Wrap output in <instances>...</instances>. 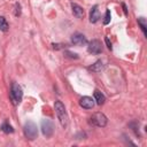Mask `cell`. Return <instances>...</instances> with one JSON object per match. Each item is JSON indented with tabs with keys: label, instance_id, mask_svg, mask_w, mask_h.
I'll use <instances>...</instances> for the list:
<instances>
[{
	"label": "cell",
	"instance_id": "cell-11",
	"mask_svg": "<svg viewBox=\"0 0 147 147\" xmlns=\"http://www.w3.org/2000/svg\"><path fill=\"white\" fill-rule=\"evenodd\" d=\"M103 69H105V64H103V62L101 60H98L95 63H93L91 67H88V70H91L93 72H100Z\"/></svg>",
	"mask_w": 147,
	"mask_h": 147
},
{
	"label": "cell",
	"instance_id": "cell-5",
	"mask_svg": "<svg viewBox=\"0 0 147 147\" xmlns=\"http://www.w3.org/2000/svg\"><path fill=\"white\" fill-rule=\"evenodd\" d=\"M87 52L91 54H100L102 53V44L98 39H93L90 42H87Z\"/></svg>",
	"mask_w": 147,
	"mask_h": 147
},
{
	"label": "cell",
	"instance_id": "cell-15",
	"mask_svg": "<svg viewBox=\"0 0 147 147\" xmlns=\"http://www.w3.org/2000/svg\"><path fill=\"white\" fill-rule=\"evenodd\" d=\"M1 131L2 132H5V133H13L14 132V129H13V126L8 123V122H5L2 125H1Z\"/></svg>",
	"mask_w": 147,
	"mask_h": 147
},
{
	"label": "cell",
	"instance_id": "cell-4",
	"mask_svg": "<svg viewBox=\"0 0 147 147\" xmlns=\"http://www.w3.org/2000/svg\"><path fill=\"white\" fill-rule=\"evenodd\" d=\"M90 123L98 127H103L107 125V117L102 113H94L90 117Z\"/></svg>",
	"mask_w": 147,
	"mask_h": 147
},
{
	"label": "cell",
	"instance_id": "cell-3",
	"mask_svg": "<svg viewBox=\"0 0 147 147\" xmlns=\"http://www.w3.org/2000/svg\"><path fill=\"white\" fill-rule=\"evenodd\" d=\"M23 130H24L25 137L29 140H34L37 138V136H38V127H37V125L32 121L25 122V124L23 126Z\"/></svg>",
	"mask_w": 147,
	"mask_h": 147
},
{
	"label": "cell",
	"instance_id": "cell-19",
	"mask_svg": "<svg viewBox=\"0 0 147 147\" xmlns=\"http://www.w3.org/2000/svg\"><path fill=\"white\" fill-rule=\"evenodd\" d=\"M21 5L17 2V3H15V11H14V15L16 16V17H18L20 15H21Z\"/></svg>",
	"mask_w": 147,
	"mask_h": 147
},
{
	"label": "cell",
	"instance_id": "cell-8",
	"mask_svg": "<svg viewBox=\"0 0 147 147\" xmlns=\"http://www.w3.org/2000/svg\"><path fill=\"white\" fill-rule=\"evenodd\" d=\"M94 99H92L91 96H83L79 100V106L84 109H92L94 107Z\"/></svg>",
	"mask_w": 147,
	"mask_h": 147
},
{
	"label": "cell",
	"instance_id": "cell-18",
	"mask_svg": "<svg viewBox=\"0 0 147 147\" xmlns=\"http://www.w3.org/2000/svg\"><path fill=\"white\" fill-rule=\"evenodd\" d=\"M110 17H111V16H110V10L107 9V10H106V15H105V20H103V24H105V25H107V24L110 22Z\"/></svg>",
	"mask_w": 147,
	"mask_h": 147
},
{
	"label": "cell",
	"instance_id": "cell-1",
	"mask_svg": "<svg viewBox=\"0 0 147 147\" xmlns=\"http://www.w3.org/2000/svg\"><path fill=\"white\" fill-rule=\"evenodd\" d=\"M54 109H55V113H56V116H57V119H59L61 126L63 129H65L68 126V124H69V117H68L65 107L62 103V101L56 100L54 102Z\"/></svg>",
	"mask_w": 147,
	"mask_h": 147
},
{
	"label": "cell",
	"instance_id": "cell-6",
	"mask_svg": "<svg viewBox=\"0 0 147 147\" xmlns=\"http://www.w3.org/2000/svg\"><path fill=\"white\" fill-rule=\"evenodd\" d=\"M41 132L46 138H49L54 132V124L49 119H42L41 122Z\"/></svg>",
	"mask_w": 147,
	"mask_h": 147
},
{
	"label": "cell",
	"instance_id": "cell-7",
	"mask_svg": "<svg viewBox=\"0 0 147 147\" xmlns=\"http://www.w3.org/2000/svg\"><path fill=\"white\" fill-rule=\"evenodd\" d=\"M71 44L75 46H85L87 44L86 37L80 32H75L71 36Z\"/></svg>",
	"mask_w": 147,
	"mask_h": 147
},
{
	"label": "cell",
	"instance_id": "cell-14",
	"mask_svg": "<svg viewBox=\"0 0 147 147\" xmlns=\"http://www.w3.org/2000/svg\"><path fill=\"white\" fill-rule=\"evenodd\" d=\"M9 29V24L7 22V20L3 16H0V30L2 32H7Z\"/></svg>",
	"mask_w": 147,
	"mask_h": 147
},
{
	"label": "cell",
	"instance_id": "cell-10",
	"mask_svg": "<svg viewBox=\"0 0 147 147\" xmlns=\"http://www.w3.org/2000/svg\"><path fill=\"white\" fill-rule=\"evenodd\" d=\"M71 9H72V14L77 17V18H83L84 17V9L83 7H80L77 3H71Z\"/></svg>",
	"mask_w": 147,
	"mask_h": 147
},
{
	"label": "cell",
	"instance_id": "cell-16",
	"mask_svg": "<svg viewBox=\"0 0 147 147\" xmlns=\"http://www.w3.org/2000/svg\"><path fill=\"white\" fill-rule=\"evenodd\" d=\"M64 55L69 59H78V54L77 53H74V52H70V51H64Z\"/></svg>",
	"mask_w": 147,
	"mask_h": 147
},
{
	"label": "cell",
	"instance_id": "cell-9",
	"mask_svg": "<svg viewBox=\"0 0 147 147\" xmlns=\"http://www.w3.org/2000/svg\"><path fill=\"white\" fill-rule=\"evenodd\" d=\"M100 18V13L98 9V5H94L91 10H90V22L91 23H96Z\"/></svg>",
	"mask_w": 147,
	"mask_h": 147
},
{
	"label": "cell",
	"instance_id": "cell-13",
	"mask_svg": "<svg viewBox=\"0 0 147 147\" xmlns=\"http://www.w3.org/2000/svg\"><path fill=\"white\" fill-rule=\"evenodd\" d=\"M138 25L142 30L144 34L147 36V21H146L145 17H138Z\"/></svg>",
	"mask_w": 147,
	"mask_h": 147
},
{
	"label": "cell",
	"instance_id": "cell-12",
	"mask_svg": "<svg viewBox=\"0 0 147 147\" xmlns=\"http://www.w3.org/2000/svg\"><path fill=\"white\" fill-rule=\"evenodd\" d=\"M94 101H95L96 105L101 106V105L105 103V101H106V96H105L103 93H101L99 90H95V91H94Z\"/></svg>",
	"mask_w": 147,
	"mask_h": 147
},
{
	"label": "cell",
	"instance_id": "cell-21",
	"mask_svg": "<svg viewBox=\"0 0 147 147\" xmlns=\"http://www.w3.org/2000/svg\"><path fill=\"white\" fill-rule=\"evenodd\" d=\"M105 41H106V45H107L108 49H109V51H111V49H113V46H111V42H110L109 38H108V37H106V38H105Z\"/></svg>",
	"mask_w": 147,
	"mask_h": 147
},
{
	"label": "cell",
	"instance_id": "cell-22",
	"mask_svg": "<svg viewBox=\"0 0 147 147\" xmlns=\"http://www.w3.org/2000/svg\"><path fill=\"white\" fill-rule=\"evenodd\" d=\"M122 6H123V9H124V14H125V15H127V9H126L125 3H122Z\"/></svg>",
	"mask_w": 147,
	"mask_h": 147
},
{
	"label": "cell",
	"instance_id": "cell-20",
	"mask_svg": "<svg viewBox=\"0 0 147 147\" xmlns=\"http://www.w3.org/2000/svg\"><path fill=\"white\" fill-rule=\"evenodd\" d=\"M52 46H53L54 49H62V48H64L65 45H63V44H52Z\"/></svg>",
	"mask_w": 147,
	"mask_h": 147
},
{
	"label": "cell",
	"instance_id": "cell-17",
	"mask_svg": "<svg viewBox=\"0 0 147 147\" xmlns=\"http://www.w3.org/2000/svg\"><path fill=\"white\" fill-rule=\"evenodd\" d=\"M130 126H131L132 130L134 131L136 136H139V130H137V129L139 127V123H138V122H131V123H130Z\"/></svg>",
	"mask_w": 147,
	"mask_h": 147
},
{
	"label": "cell",
	"instance_id": "cell-2",
	"mask_svg": "<svg viewBox=\"0 0 147 147\" xmlns=\"http://www.w3.org/2000/svg\"><path fill=\"white\" fill-rule=\"evenodd\" d=\"M9 98H10V101L13 102V105L17 106L21 103L22 98H23V91H22V87L17 83H11Z\"/></svg>",
	"mask_w": 147,
	"mask_h": 147
}]
</instances>
